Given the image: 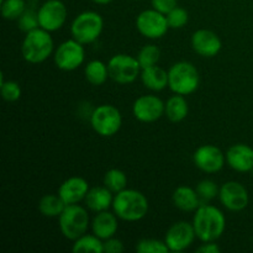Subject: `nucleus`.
<instances>
[{"instance_id": "f257e3e1", "label": "nucleus", "mask_w": 253, "mask_h": 253, "mask_svg": "<svg viewBox=\"0 0 253 253\" xmlns=\"http://www.w3.org/2000/svg\"><path fill=\"white\" fill-rule=\"evenodd\" d=\"M197 239L202 242L217 241L226 229V216L221 209L208 203H202L193 216Z\"/></svg>"}, {"instance_id": "f03ea898", "label": "nucleus", "mask_w": 253, "mask_h": 253, "mask_svg": "<svg viewBox=\"0 0 253 253\" xmlns=\"http://www.w3.org/2000/svg\"><path fill=\"white\" fill-rule=\"evenodd\" d=\"M148 209L147 197L140 190L126 188L114 195L113 211L123 221H140L148 214Z\"/></svg>"}, {"instance_id": "7ed1b4c3", "label": "nucleus", "mask_w": 253, "mask_h": 253, "mask_svg": "<svg viewBox=\"0 0 253 253\" xmlns=\"http://www.w3.org/2000/svg\"><path fill=\"white\" fill-rule=\"evenodd\" d=\"M54 52V41L51 32L37 27L25 34L21 43V56L30 64H40L52 56Z\"/></svg>"}, {"instance_id": "20e7f679", "label": "nucleus", "mask_w": 253, "mask_h": 253, "mask_svg": "<svg viewBox=\"0 0 253 253\" xmlns=\"http://www.w3.org/2000/svg\"><path fill=\"white\" fill-rule=\"evenodd\" d=\"M199 84V72L190 62H175L168 69V88L174 94L184 96L190 95L198 90Z\"/></svg>"}, {"instance_id": "39448f33", "label": "nucleus", "mask_w": 253, "mask_h": 253, "mask_svg": "<svg viewBox=\"0 0 253 253\" xmlns=\"http://www.w3.org/2000/svg\"><path fill=\"white\" fill-rule=\"evenodd\" d=\"M91 221L88 209L79 204L67 205L58 216V226L61 234L69 241H76L88 232Z\"/></svg>"}, {"instance_id": "423d86ee", "label": "nucleus", "mask_w": 253, "mask_h": 253, "mask_svg": "<svg viewBox=\"0 0 253 253\" xmlns=\"http://www.w3.org/2000/svg\"><path fill=\"white\" fill-rule=\"evenodd\" d=\"M103 16L93 10H86L78 14L71 24L72 36L84 46L95 42L103 34Z\"/></svg>"}, {"instance_id": "0eeeda50", "label": "nucleus", "mask_w": 253, "mask_h": 253, "mask_svg": "<svg viewBox=\"0 0 253 253\" xmlns=\"http://www.w3.org/2000/svg\"><path fill=\"white\" fill-rule=\"evenodd\" d=\"M90 126L101 137H113L123 126V115L116 106L101 104L89 116Z\"/></svg>"}, {"instance_id": "6e6552de", "label": "nucleus", "mask_w": 253, "mask_h": 253, "mask_svg": "<svg viewBox=\"0 0 253 253\" xmlns=\"http://www.w3.org/2000/svg\"><path fill=\"white\" fill-rule=\"evenodd\" d=\"M108 67L110 79L120 85L133 83L141 76L142 71L137 58L126 53H119L111 57Z\"/></svg>"}, {"instance_id": "1a4fd4ad", "label": "nucleus", "mask_w": 253, "mask_h": 253, "mask_svg": "<svg viewBox=\"0 0 253 253\" xmlns=\"http://www.w3.org/2000/svg\"><path fill=\"white\" fill-rule=\"evenodd\" d=\"M85 61L84 44L72 37L62 42L53 52V62L63 72H73L83 66Z\"/></svg>"}, {"instance_id": "9d476101", "label": "nucleus", "mask_w": 253, "mask_h": 253, "mask_svg": "<svg viewBox=\"0 0 253 253\" xmlns=\"http://www.w3.org/2000/svg\"><path fill=\"white\" fill-rule=\"evenodd\" d=\"M136 29L148 40L162 39L169 30L167 16L156 9L141 11L136 17Z\"/></svg>"}, {"instance_id": "9b49d317", "label": "nucleus", "mask_w": 253, "mask_h": 253, "mask_svg": "<svg viewBox=\"0 0 253 253\" xmlns=\"http://www.w3.org/2000/svg\"><path fill=\"white\" fill-rule=\"evenodd\" d=\"M40 27L48 32H54L64 26L68 10L62 0H46L37 9Z\"/></svg>"}, {"instance_id": "f8f14e48", "label": "nucleus", "mask_w": 253, "mask_h": 253, "mask_svg": "<svg viewBox=\"0 0 253 253\" xmlns=\"http://www.w3.org/2000/svg\"><path fill=\"white\" fill-rule=\"evenodd\" d=\"M193 162L202 172L214 174L226 165V156L217 146L202 145L193 153Z\"/></svg>"}, {"instance_id": "ddd939ff", "label": "nucleus", "mask_w": 253, "mask_h": 253, "mask_svg": "<svg viewBox=\"0 0 253 253\" xmlns=\"http://www.w3.org/2000/svg\"><path fill=\"white\" fill-rule=\"evenodd\" d=\"M197 239L193 222L177 221L169 226L165 235V242L170 252H183L189 249Z\"/></svg>"}, {"instance_id": "4468645a", "label": "nucleus", "mask_w": 253, "mask_h": 253, "mask_svg": "<svg viewBox=\"0 0 253 253\" xmlns=\"http://www.w3.org/2000/svg\"><path fill=\"white\" fill-rule=\"evenodd\" d=\"M219 199L225 209L240 212L249 207L250 194L244 184L236 180H229L220 187Z\"/></svg>"}, {"instance_id": "2eb2a0df", "label": "nucleus", "mask_w": 253, "mask_h": 253, "mask_svg": "<svg viewBox=\"0 0 253 253\" xmlns=\"http://www.w3.org/2000/svg\"><path fill=\"white\" fill-rule=\"evenodd\" d=\"M165 101L157 95H141L133 101L132 115L140 123H156L165 115Z\"/></svg>"}, {"instance_id": "dca6fc26", "label": "nucleus", "mask_w": 253, "mask_h": 253, "mask_svg": "<svg viewBox=\"0 0 253 253\" xmlns=\"http://www.w3.org/2000/svg\"><path fill=\"white\" fill-rule=\"evenodd\" d=\"M192 48L204 58H212L217 56L222 48V41L217 34L208 29H199L193 32L190 39Z\"/></svg>"}, {"instance_id": "f3484780", "label": "nucleus", "mask_w": 253, "mask_h": 253, "mask_svg": "<svg viewBox=\"0 0 253 253\" xmlns=\"http://www.w3.org/2000/svg\"><path fill=\"white\" fill-rule=\"evenodd\" d=\"M226 163L230 168L239 173L253 170V148L246 143H235L227 148Z\"/></svg>"}, {"instance_id": "a211bd4d", "label": "nucleus", "mask_w": 253, "mask_h": 253, "mask_svg": "<svg viewBox=\"0 0 253 253\" xmlns=\"http://www.w3.org/2000/svg\"><path fill=\"white\" fill-rule=\"evenodd\" d=\"M89 183L82 177H69L64 180L58 188V195L62 198L66 205L79 204L84 202L86 194H88Z\"/></svg>"}, {"instance_id": "6ab92c4d", "label": "nucleus", "mask_w": 253, "mask_h": 253, "mask_svg": "<svg viewBox=\"0 0 253 253\" xmlns=\"http://www.w3.org/2000/svg\"><path fill=\"white\" fill-rule=\"evenodd\" d=\"M91 232L103 241L114 237L119 230V217L110 210L95 212L90 224Z\"/></svg>"}, {"instance_id": "aec40b11", "label": "nucleus", "mask_w": 253, "mask_h": 253, "mask_svg": "<svg viewBox=\"0 0 253 253\" xmlns=\"http://www.w3.org/2000/svg\"><path fill=\"white\" fill-rule=\"evenodd\" d=\"M114 193L110 189L103 185V187H93L89 189L84 204L88 210L93 212L105 211L113 208Z\"/></svg>"}, {"instance_id": "412c9836", "label": "nucleus", "mask_w": 253, "mask_h": 253, "mask_svg": "<svg viewBox=\"0 0 253 253\" xmlns=\"http://www.w3.org/2000/svg\"><path fill=\"white\" fill-rule=\"evenodd\" d=\"M172 202L177 209L184 212H194L202 205L199 195L194 188L179 185L172 194Z\"/></svg>"}, {"instance_id": "4be33fe9", "label": "nucleus", "mask_w": 253, "mask_h": 253, "mask_svg": "<svg viewBox=\"0 0 253 253\" xmlns=\"http://www.w3.org/2000/svg\"><path fill=\"white\" fill-rule=\"evenodd\" d=\"M141 82L151 91H162L168 86V72L160 66H151L142 68Z\"/></svg>"}, {"instance_id": "5701e85b", "label": "nucleus", "mask_w": 253, "mask_h": 253, "mask_svg": "<svg viewBox=\"0 0 253 253\" xmlns=\"http://www.w3.org/2000/svg\"><path fill=\"white\" fill-rule=\"evenodd\" d=\"M189 114V105L184 95L174 94L165 104V116L173 124L182 123Z\"/></svg>"}, {"instance_id": "b1692460", "label": "nucleus", "mask_w": 253, "mask_h": 253, "mask_svg": "<svg viewBox=\"0 0 253 253\" xmlns=\"http://www.w3.org/2000/svg\"><path fill=\"white\" fill-rule=\"evenodd\" d=\"M84 77L91 85H103L110 78L108 63H104L103 61H99V59H93V61L88 62L84 67Z\"/></svg>"}, {"instance_id": "393cba45", "label": "nucleus", "mask_w": 253, "mask_h": 253, "mask_svg": "<svg viewBox=\"0 0 253 253\" xmlns=\"http://www.w3.org/2000/svg\"><path fill=\"white\" fill-rule=\"evenodd\" d=\"M66 203L57 194H46L40 199L39 211L46 217H58L66 209Z\"/></svg>"}, {"instance_id": "a878e982", "label": "nucleus", "mask_w": 253, "mask_h": 253, "mask_svg": "<svg viewBox=\"0 0 253 253\" xmlns=\"http://www.w3.org/2000/svg\"><path fill=\"white\" fill-rule=\"evenodd\" d=\"M73 242L74 253H104V241L94 234H84Z\"/></svg>"}, {"instance_id": "bb28decb", "label": "nucleus", "mask_w": 253, "mask_h": 253, "mask_svg": "<svg viewBox=\"0 0 253 253\" xmlns=\"http://www.w3.org/2000/svg\"><path fill=\"white\" fill-rule=\"evenodd\" d=\"M104 185L110 189L114 194L127 188V175L119 168H111L104 175Z\"/></svg>"}, {"instance_id": "cd10ccee", "label": "nucleus", "mask_w": 253, "mask_h": 253, "mask_svg": "<svg viewBox=\"0 0 253 253\" xmlns=\"http://www.w3.org/2000/svg\"><path fill=\"white\" fill-rule=\"evenodd\" d=\"M1 15L5 20L17 21L20 16L27 9L25 0H1Z\"/></svg>"}, {"instance_id": "c85d7f7f", "label": "nucleus", "mask_w": 253, "mask_h": 253, "mask_svg": "<svg viewBox=\"0 0 253 253\" xmlns=\"http://www.w3.org/2000/svg\"><path fill=\"white\" fill-rule=\"evenodd\" d=\"M136 58H137L141 68H147V67L156 66V64L160 62L161 58L160 47L156 46V44L153 43L145 44V46L138 51Z\"/></svg>"}, {"instance_id": "c756f323", "label": "nucleus", "mask_w": 253, "mask_h": 253, "mask_svg": "<svg viewBox=\"0 0 253 253\" xmlns=\"http://www.w3.org/2000/svg\"><path fill=\"white\" fill-rule=\"evenodd\" d=\"M202 203H209L219 197L220 187L211 179H203L195 187Z\"/></svg>"}, {"instance_id": "7c9ffc66", "label": "nucleus", "mask_w": 253, "mask_h": 253, "mask_svg": "<svg viewBox=\"0 0 253 253\" xmlns=\"http://www.w3.org/2000/svg\"><path fill=\"white\" fill-rule=\"evenodd\" d=\"M137 253H166L169 249L166 245L165 240L157 239H142L137 241L135 247Z\"/></svg>"}, {"instance_id": "2f4dec72", "label": "nucleus", "mask_w": 253, "mask_h": 253, "mask_svg": "<svg viewBox=\"0 0 253 253\" xmlns=\"http://www.w3.org/2000/svg\"><path fill=\"white\" fill-rule=\"evenodd\" d=\"M0 90L1 96L7 103H14L21 98V86L15 81H5L4 76H1L0 82Z\"/></svg>"}, {"instance_id": "473e14b6", "label": "nucleus", "mask_w": 253, "mask_h": 253, "mask_svg": "<svg viewBox=\"0 0 253 253\" xmlns=\"http://www.w3.org/2000/svg\"><path fill=\"white\" fill-rule=\"evenodd\" d=\"M17 27H19V30H21L22 32H25V34L40 27L37 10H35L34 7H31V9L27 7L24 11V14L17 19Z\"/></svg>"}, {"instance_id": "72a5a7b5", "label": "nucleus", "mask_w": 253, "mask_h": 253, "mask_svg": "<svg viewBox=\"0 0 253 253\" xmlns=\"http://www.w3.org/2000/svg\"><path fill=\"white\" fill-rule=\"evenodd\" d=\"M167 21L168 25H169V29L178 30L183 29L185 25L189 21V14H188L187 10L184 7L175 6L172 11L168 12L167 15Z\"/></svg>"}, {"instance_id": "f704fd0d", "label": "nucleus", "mask_w": 253, "mask_h": 253, "mask_svg": "<svg viewBox=\"0 0 253 253\" xmlns=\"http://www.w3.org/2000/svg\"><path fill=\"white\" fill-rule=\"evenodd\" d=\"M151 4H152L153 9L165 15L172 11L175 6H178L177 0H151Z\"/></svg>"}, {"instance_id": "c9c22d12", "label": "nucleus", "mask_w": 253, "mask_h": 253, "mask_svg": "<svg viewBox=\"0 0 253 253\" xmlns=\"http://www.w3.org/2000/svg\"><path fill=\"white\" fill-rule=\"evenodd\" d=\"M125 250L124 242L115 236L104 241V253H121Z\"/></svg>"}, {"instance_id": "e433bc0d", "label": "nucleus", "mask_w": 253, "mask_h": 253, "mask_svg": "<svg viewBox=\"0 0 253 253\" xmlns=\"http://www.w3.org/2000/svg\"><path fill=\"white\" fill-rule=\"evenodd\" d=\"M198 253H220L221 249H220L219 245L215 241L210 242H203L202 246H199L197 249Z\"/></svg>"}, {"instance_id": "4c0bfd02", "label": "nucleus", "mask_w": 253, "mask_h": 253, "mask_svg": "<svg viewBox=\"0 0 253 253\" xmlns=\"http://www.w3.org/2000/svg\"><path fill=\"white\" fill-rule=\"evenodd\" d=\"M91 1L95 2V4H98V5H108V4H110L113 0H91Z\"/></svg>"}, {"instance_id": "58836bf2", "label": "nucleus", "mask_w": 253, "mask_h": 253, "mask_svg": "<svg viewBox=\"0 0 253 253\" xmlns=\"http://www.w3.org/2000/svg\"><path fill=\"white\" fill-rule=\"evenodd\" d=\"M136 1H138V0H136Z\"/></svg>"}]
</instances>
